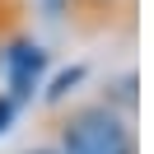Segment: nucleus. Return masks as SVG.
<instances>
[{"instance_id": "f257e3e1", "label": "nucleus", "mask_w": 154, "mask_h": 154, "mask_svg": "<svg viewBox=\"0 0 154 154\" xmlns=\"http://www.w3.org/2000/svg\"><path fill=\"white\" fill-rule=\"evenodd\" d=\"M61 154H135V135L112 103H79L61 117Z\"/></svg>"}, {"instance_id": "20e7f679", "label": "nucleus", "mask_w": 154, "mask_h": 154, "mask_svg": "<svg viewBox=\"0 0 154 154\" xmlns=\"http://www.w3.org/2000/svg\"><path fill=\"white\" fill-rule=\"evenodd\" d=\"M47 10H56V14H61V10H66V0H47Z\"/></svg>"}, {"instance_id": "f03ea898", "label": "nucleus", "mask_w": 154, "mask_h": 154, "mask_svg": "<svg viewBox=\"0 0 154 154\" xmlns=\"http://www.w3.org/2000/svg\"><path fill=\"white\" fill-rule=\"evenodd\" d=\"M5 70H10V98L19 103V98H28L33 89H38L42 70H47V51H42L38 42H14V47L5 51Z\"/></svg>"}, {"instance_id": "7ed1b4c3", "label": "nucleus", "mask_w": 154, "mask_h": 154, "mask_svg": "<svg viewBox=\"0 0 154 154\" xmlns=\"http://www.w3.org/2000/svg\"><path fill=\"white\" fill-rule=\"evenodd\" d=\"M14 107H19V103H14L10 94H0V131H10V122H14Z\"/></svg>"}, {"instance_id": "39448f33", "label": "nucleus", "mask_w": 154, "mask_h": 154, "mask_svg": "<svg viewBox=\"0 0 154 154\" xmlns=\"http://www.w3.org/2000/svg\"><path fill=\"white\" fill-rule=\"evenodd\" d=\"M28 154H61V149H28Z\"/></svg>"}]
</instances>
